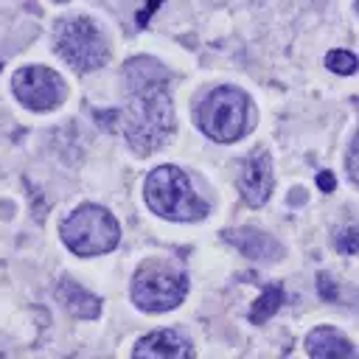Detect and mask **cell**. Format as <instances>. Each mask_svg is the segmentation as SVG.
Instances as JSON below:
<instances>
[{
    "label": "cell",
    "instance_id": "cell-19",
    "mask_svg": "<svg viewBox=\"0 0 359 359\" xmlns=\"http://www.w3.org/2000/svg\"><path fill=\"white\" fill-rule=\"evenodd\" d=\"M317 185H320L323 191H334V174H331V171H320Z\"/></svg>",
    "mask_w": 359,
    "mask_h": 359
},
{
    "label": "cell",
    "instance_id": "cell-18",
    "mask_svg": "<svg viewBox=\"0 0 359 359\" xmlns=\"http://www.w3.org/2000/svg\"><path fill=\"white\" fill-rule=\"evenodd\" d=\"M160 3H163V0H149V6H146V8L137 14V20H135V22H137V28H146V25H149V17H151V11H154V8H160Z\"/></svg>",
    "mask_w": 359,
    "mask_h": 359
},
{
    "label": "cell",
    "instance_id": "cell-9",
    "mask_svg": "<svg viewBox=\"0 0 359 359\" xmlns=\"http://www.w3.org/2000/svg\"><path fill=\"white\" fill-rule=\"evenodd\" d=\"M135 356H149V359H180V356H194L191 342L171 328L151 331L135 345Z\"/></svg>",
    "mask_w": 359,
    "mask_h": 359
},
{
    "label": "cell",
    "instance_id": "cell-12",
    "mask_svg": "<svg viewBox=\"0 0 359 359\" xmlns=\"http://www.w3.org/2000/svg\"><path fill=\"white\" fill-rule=\"evenodd\" d=\"M306 351H309L311 356H353V353H356V348H353L337 328H328V325L314 328V331L309 334Z\"/></svg>",
    "mask_w": 359,
    "mask_h": 359
},
{
    "label": "cell",
    "instance_id": "cell-15",
    "mask_svg": "<svg viewBox=\"0 0 359 359\" xmlns=\"http://www.w3.org/2000/svg\"><path fill=\"white\" fill-rule=\"evenodd\" d=\"M334 244L339 252L345 255H353L359 252V219H348L345 224H339L334 230Z\"/></svg>",
    "mask_w": 359,
    "mask_h": 359
},
{
    "label": "cell",
    "instance_id": "cell-14",
    "mask_svg": "<svg viewBox=\"0 0 359 359\" xmlns=\"http://www.w3.org/2000/svg\"><path fill=\"white\" fill-rule=\"evenodd\" d=\"M280 303H283V289H280L278 283L266 286V289L261 292V297L250 306V320H252V323H266V320L280 309Z\"/></svg>",
    "mask_w": 359,
    "mask_h": 359
},
{
    "label": "cell",
    "instance_id": "cell-10",
    "mask_svg": "<svg viewBox=\"0 0 359 359\" xmlns=\"http://www.w3.org/2000/svg\"><path fill=\"white\" fill-rule=\"evenodd\" d=\"M224 238L238 247V252H244L247 258L255 261H278L283 255V247L278 238H272L269 233H261L255 227H241V230H227Z\"/></svg>",
    "mask_w": 359,
    "mask_h": 359
},
{
    "label": "cell",
    "instance_id": "cell-21",
    "mask_svg": "<svg viewBox=\"0 0 359 359\" xmlns=\"http://www.w3.org/2000/svg\"><path fill=\"white\" fill-rule=\"evenodd\" d=\"M0 67H3V62H0Z\"/></svg>",
    "mask_w": 359,
    "mask_h": 359
},
{
    "label": "cell",
    "instance_id": "cell-16",
    "mask_svg": "<svg viewBox=\"0 0 359 359\" xmlns=\"http://www.w3.org/2000/svg\"><path fill=\"white\" fill-rule=\"evenodd\" d=\"M325 65H328L334 73H339V76H351V73L359 67L356 56H353V53H348V50H328Z\"/></svg>",
    "mask_w": 359,
    "mask_h": 359
},
{
    "label": "cell",
    "instance_id": "cell-8",
    "mask_svg": "<svg viewBox=\"0 0 359 359\" xmlns=\"http://www.w3.org/2000/svg\"><path fill=\"white\" fill-rule=\"evenodd\" d=\"M238 191L247 199V205H252V208H261L269 199V194H272V163H269V154L264 149H255L252 157L247 160V165L241 171V180H238Z\"/></svg>",
    "mask_w": 359,
    "mask_h": 359
},
{
    "label": "cell",
    "instance_id": "cell-7",
    "mask_svg": "<svg viewBox=\"0 0 359 359\" xmlns=\"http://www.w3.org/2000/svg\"><path fill=\"white\" fill-rule=\"evenodd\" d=\"M11 87H14V95L20 98V104L34 112L56 109L67 95L62 76L42 65H28V67L17 70L11 79Z\"/></svg>",
    "mask_w": 359,
    "mask_h": 359
},
{
    "label": "cell",
    "instance_id": "cell-13",
    "mask_svg": "<svg viewBox=\"0 0 359 359\" xmlns=\"http://www.w3.org/2000/svg\"><path fill=\"white\" fill-rule=\"evenodd\" d=\"M157 81H168V73H165V67L160 62H154L149 56H137V59L126 62V67H123V84H126V90L157 84Z\"/></svg>",
    "mask_w": 359,
    "mask_h": 359
},
{
    "label": "cell",
    "instance_id": "cell-11",
    "mask_svg": "<svg viewBox=\"0 0 359 359\" xmlns=\"http://www.w3.org/2000/svg\"><path fill=\"white\" fill-rule=\"evenodd\" d=\"M56 300H59L73 317H79V320H93V317H98V311H101V300H98L95 294H90L87 289H81L79 283H73L70 278H65V280L56 283Z\"/></svg>",
    "mask_w": 359,
    "mask_h": 359
},
{
    "label": "cell",
    "instance_id": "cell-1",
    "mask_svg": "<svg viewBox=\"0 0 359 359\" xmlns=\"http://www.w3.org/2000/svg\"><path fill=\"white\" fill-rule=\"evenodd\" d=\"M129 101L123 109V135L137 154L157 151L174 132V107L165 81L126 90Z\"/></svg>",
    "mask_w": 359,
    "mask_h": 359
},
{
    "label": "cell",
    "instance_id": "cell-20",
    "mask_svg": "<svg viewBox=\"0 0 359 359\" xmlns=\"http://www.w3.org/2000/svg\"><path fill=\"white\" fill-rule=\"evenodd\" d=\"M356 11H359V3H356Z\"/></svg>",
    "mask_w": 359,
    "mask_h": 359
},
{
    "label": "cell",
    "instance_id": "cell-6",
    "mask_svg": "<svg viewBox=\"0 0 359 359\" xmlns=\"http://www.w3.org/2000/svg\"><path fill=\"white\" fill-rule=\"evenodd\" d=\"M56 53L76 70H95L109 59V48L98 25L87 17L65 20L56 31Z\"/></svg>",
    "mask_w": 359,
    "mask_h": 359
},
{
    "label": "cell",
    "instance_id": "cell-2",
    "mask_svg": "<svg viewBox=\"0 0 359 359\" xmlns=\"http://www.w3.org/2000/svg\"><path fill=\"white\" fill-rule=\"evenodd\" d=\"M146 202L149 208L171 222H199L208 216V205L194 194L191 180L177 165H160L146 180Z\"/></svg>",
    "mask_w": 359,
    "mask_h": 359
},
{
    "label": "cell",
    "instance_id": "cell-17",
    "mask_svg": "<svg viewBox=\"0 0 359 359\" xmlns=\"http://www.w3.org/2000/svg\"><path fill=\"white\" fill-rule=\"evenodd\" d=\"M348 174L359 185V132H356V137L351 143V151H348Z\"/></svg>",
    "mask_w": 359,
    "mask_h": 359
},
{
    "label": "cell",
    "instance_id": "cell-3",
    "mask_svg": "<svg viewBox=\"0 0 359 359\" xmlns=\"http://www.w3.org/2000/svg\"><path fill=\"white\" fill-rule=\"evenodd\" d=\"M252 104L238 87H219L205 95L196 109L199 129L216 143H233L250 129Z\"/></svg>",
    "mask_w": 359,
    "mask_h": 359
},
{
    "label": "cell",
    "instance_id": "cell-5",
    "mask_svg": "<svg viewBox=\"0 0 359 359\" xmlns=\"http://www.w3.org/2000/svg\"><path fill=\"white\" fill-rule=\"evenodd\" d=\"M188 278L171 264H143L132 278V303L140 311H168L182 303Z\"/></svg>",
    "mask_w": 359,
    "mask_h": 359
},
{
    "label": "cell",
    "instance_id": "cell-4",
    "mask_svg": "<svg viewBox=\"0 0 359 359\" xmlns=\"http://www.w3.org/2000/svg\"><path fill=\"white\" fill-rule=\"evenodd\" d=\"M121 238L115 216L101 205L76 208L62 224V241L76 255H101L109 252Z\"/></svg>",
    "mask_w": 359,
    "mask_h": 359
}]
</instances>
